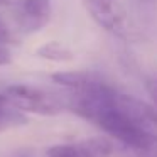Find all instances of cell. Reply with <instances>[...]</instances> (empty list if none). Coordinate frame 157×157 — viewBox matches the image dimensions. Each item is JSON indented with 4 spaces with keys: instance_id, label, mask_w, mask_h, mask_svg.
<instances>
[{
    "instance_id": "obj_7",
    "label": "cell",
    "mask_w": 157,
    "mask_h": 157,
    "mask_svg": "<svg viewBox=\"0 0 157 157\" xmlns=\"http://www.w3.org/2000/svg\"><path fill=\"white\" fill-rule=\"evenodd\" d=\"M29 118L25 117L24 112L17 110L15 106H12L10 103H4L0 105V132L10 128H17V127L27 125Z\"/></svg>"
},
{
    "instance_id": "obj_9",
    "label": "cell",
    "mask_w": 157,
    "mask_h": 157,
    "mask_svg": "<svg viewBox=\"0 0 157 157\" xmlns=\"http://www.w3.org/2000/svg\"><path fill=\"white\" fill-rule=\"evenodd\" d=\"M145 90L149 93V96L152 98V101L157 106V78H149L145 81Z\"/></svg>"
},
{
    "instance_id": "obj_11",
    "label": "cell",
    "mask_w": 157,
    "mask_h": 157,
    "mask_svg": "<svg viewBox=\"0 0 157 157\" xmlns=\"http://www.w3.org/2000/svg\"><path fill=\"white\" fill-rule=\"evenodd\" d=\"M152 123L157 128V106H152Z\"/></svg>"
},
{
    "instance_id": "obj_4",
    "label": "cell",
    "mask_w": 157,
    "mask_h": 157,
    "mask_svg": "<svg viewBox=\"0 0 157 157\" xmlns=\"http://www.w3.org/2000/svg\"><path fill=\"white\" fill-rule=\"evenodd\" d=\"M52 14L51 0H22L17 7V24L24 32H39L49 24Z\"/></svg>"
},
{
    "instance_id": "obj_1",
    "label": "cell",
    "mask_w": 157,
    "mask_h": 157,
    "mask_svg": "<svg viewBox=\"0 0 157 157\" xmlns=\"http://www.w3.org/2000/svg\"><path fill=\"white\" fill-rule=\"evenodd\" d=\"M4 95L12 106L24 113L56 115L66 108V100L63 96L31 85H12L5 88Z\"/></svg>"
},
{
    "instance_id": "obj_3",
    "label": "cell",
    "mask_w": 157,
    "mask_h": 157,
    "mask_svg": "<svg viewBox=\"0 0 157 157\" xmlns=\"http://www.w3.org/2000/svg\"><path fill=\"white\" fill-rule=\"evenodd\" d=\"M113 145L105 137H91L73 144H61L48 149V157H110Z\"/></svg>"
},
{
    "instance_id": "obj_2",
    "label": "cell",
    "mask_w": 157,
    "mask_h": 157,
    "mask_svg": "<svg viewBox=\"0 0 157 157\" xmlns=\"http://www.w3.org/2000/svg\"><path fill=\"white\" fill-rule=\"evenodd\" d=\"M83 2L90 17L101 29L117 37L127 36L125 12L120 0H83Z\"/></svg>"
},
{
    "instance_id": "obj_5",
    "label": "cell",
    "mask_w": 157,
    "mask_h": 157,
    "mask_svg": "<svg viewBox=\"0 0 157 157\" xmlns=\"http://www.w3.org/2000/svg\"><path fill=\"white\" fill-rule=\"evenodd\" d=\"M98 78H100L98 75H93V73H88V71H59L51 75V79L56 85L68 90L85 88V86H88L90 83H93Z\"/></svg>"
},
{
    "instance_id": "obj_6",
    "label": "cell",
    "mask_w": 157,
    "mask_h": 157,
    "mask_svg": "<svg viewBox=\"0 0 157 157\" xmlns=\"http://www.w3.org/2000/svg\"><path fill=\"white\" fill-rule=\"evenodd\" d=\"M36 54L42 59H48V61H54V63H68L75 59V52L68 48V46L61 44L58 41H51L42 44L41 48H37Z\"/></svg>"
},
{
    "instance_id": "obj_8",
    "label": "cell",
    "mask_w": 157,
    "mask_h": 157,
    "mask_svg": "<svg viewBox=\"0 0 157 157\" xmlns=\"http://www.w3.org/2000/svg\"><path fill=\"white\" fill-rule=\"evenodd\" d=\"M17 36L12 31V27L0 17V46H9V44H17Z\"/></svg>"
},
{
    "instance_id": "obj_10",
    "label": "cell",
    "mask_w": 157,
    "mask_h": 157,
    "mask_svg": "<svg viewBox=\"0 0 157 157\" xmlns=\"http://www.w3.org/2000/svg\"><path fill=\"white\" fill-rule=\"evenodd\" d=\"M12 63V54L5 46H0V66H7Z\"/></svg>"
}]
</instances>
